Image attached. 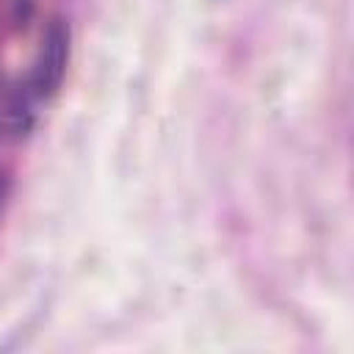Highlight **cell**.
Masks as SVG:
<instances>
[{
    "instance_id": "7a4b0ae2",
    "label": "cell",
    "mask_w": 354,
    "mask_h": 354,
    "mask_svg": "<svg viewBox=\"0 0 354 354\" xmlns=\"http://www.w3.org/2000/svg\"><path fill=\"white\" fill-rule=\"evenodd\" d=\"M36 124V94L28 80L0 83V144H19Z\"/></svg>"
},
{
    "instance_id": "3957f363",
    "label": "cell",
    "mask_w": 354,
    "mask_h": 354,
    "mask_svg": "<svg viewBox=\"0 0 354 354\" xmlns=\"http://www.w3.org/2000/svg\"><path fill=\"white\" fill-rule=\"evenodd\" d=\"M8 191H11V174L6 169H0V210H3V205L8 199Z\"/></svg>"
},
{
    "instance_id": "6da1fadb",
    "label": "cell",
    "mask_w": 354,
    "mask_h": 354,
    "mask_svg": "<svg viewBox=\"0 0 354 354\" xmlns=\"http://www.w3.org/2000/svg\"><path fill=\"white\" fill-rule=\"evenodd\" d=\"M69 53H72L69 19L61 14H53L41 28V39H39L30 72L25 77L30 91L36 94V100H50L61 91L66 66H69Z\"/></svg>"
}]
</instances>
